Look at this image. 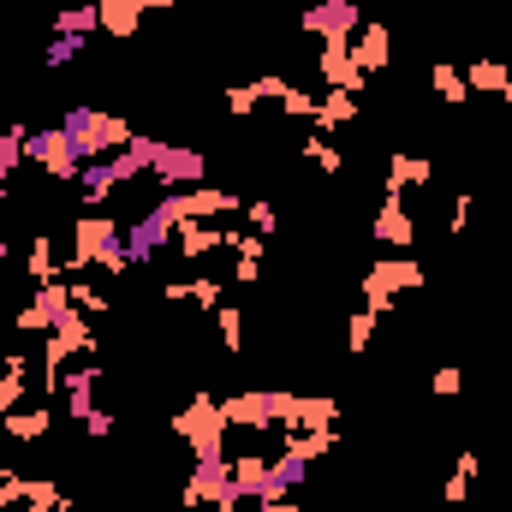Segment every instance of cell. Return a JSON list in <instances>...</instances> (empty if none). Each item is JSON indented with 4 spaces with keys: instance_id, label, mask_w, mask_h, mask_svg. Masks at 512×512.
Listing matches in <instances>:
<instances>
[{
    "instance_id": "obj_25",
    "label": "cell",
    "mask_w": 512,
    "mask_h": 512,
    "mask_svg": "<svg viewBox=\"0 0 512 512\" xmlns=\"http://www.w3.org/2000/svg\"><path fill=\"white\" fill-rule=\"evenodd\" d=\"M233 459V489L245 495V501H262V489H268V453H227Z\"/></svg>"
},
{
    "instance_id": "obj_10",
    "label": "cell",
    "mask_w": 512,
    "mask_h": 512,
    "mask_svg": "<svg viewBox=\"0 0 512 512\" xmlns=\"http://www.w3.org/2000/svg\"><path fill=\"white\" fill-rule=\"evenodd\" d=\"M274 423H280V429H328V423H340V399H322V393H280V387H274Z\"/></svg>"
},
{
    "instance_id": "obj_21",
    "label": "cell",
    "mask_w": 512,
    "mask_h": 512,
    "mask_svg": "<svg viewBox=\"0 0 512 512\" xmlns=\"http://www.w3.org/2000/svg\"><path fill=\"white\" fill-rule=\"evenodd\" d=\"M30 399V352H6L0 358V417L18 411Z\"/></svg>"
},
{
    "instance_id": "obj_30",
    "label": "cell",
    "mask_w": 512,
    "mask_h": 512,
    "mask_svg": "<svg viewBox=\"0 0 512 512\" xmlns=\"http://www.w3.org/2000/svg\"><path fill=\"white\" fill-rule=\"evenodd\" d=\"M429 90H435V96H441L447 108H465V102H471L465 66H447V60H441V66H429Z\"/></svg>"
},
{
    "instance_id": "obj_16",
    "label": "cell",
    "mask_w": 512,
    "mask_h": 512,
    "mask_svg": "<svg viewBox=\"0 0 512 512\" xmlns=\"http://www.w3.org/2000/svg\"><path fill=\"white\" fill-rule=\"evenodd\" d=\"M173 251L185 262H203L209 251H233V227H221V221H179L173 227Z\"/></svg>"
},
{
    "instance_id": "obj_33",
    "label": "cell",
    "mask_w": 512,
    "mask_h": 512,
    "mask_svg": "<svg viewBox=\"0 0 512 512\" xmlns=\"http://www.w3.org/2000/svg\"><path fill=\"white\" fill-rule=\"evenodd\" d=\"M304 161H310L316 173H328V179H334V173L346 167V155H340V149H334V143H328L322 131H304Z\"/></svg>"
},
{
    "instance_id": "obj_3",
    "label": "cell",
    "mask_w": 512,
    "mask_h": 512,
    "mask_svg": "<svg viewBox=\"0 0 512 512\" xmlns=\"http://www.w3.org/2000/svg\"><path fill=\"white\" fill-rule=\"evenodd\" d=\"M60 131L84 149V161H102V155H114V149H126L137 126H131L126 114H102V108H66L60 114Z\"/></svg>"
},
{
    "instance_id": "obj_36",
    "label": "cell",
    "mask_w": 512,
    "mask_h": 512,
    "mask_svg": "<svg viewBox=\"0 0 512 512\" xmlns=\"http://www.w3.org/2000/svg\"><path fill=\"white\" fill-rule=\"evenodd\" d=\"M84 48H90V36H54V42L42 48V66H72Z\"/></svg>"
},
{
    "instance_id": "obj_9",
    "label": "cell",
    "mask_w": 512,
    "mask_h": 512,
    "mask_svg": "<svg viewBox=\"0 0 512 512\" xmlns=\"http://www.w3.org/2000/svg\"><path fill=\"white\" fill-rule=\"evenodd\" d=\"M72 310H78V304H72V286H66V280H54V286H36V298H30V304H18V310H12V322H18V334H54Z\"/></svg>"
},
{
    "instance_id": "obj_2",
    "label": "cell",
    "mask_w": 512,
    "mask_h": 512,
    "mask_svg": "<svg viewBox=\"0 0 512 512\" xmlns=\"http://www.w3.org/2000/svg\"><path fill=\"white\" fill-rule=\"evenodd\" d=\"M429 286V268L417 262L411 251H399V256H376L370 268H364V310H376V316H387L393 304H399V292H423Z\"/></svg>"
},
{
    "instance_id": "obj_44",
    "label": "cell",
    "mask_w": 512,
    "mask_h": 512,
    "mask_svg": "<svg viewBox=\"0 0 512 512\" xmlns=\"http://www.w3.org/2000/svg\"><path fill=\"white\" fill-rule=\"evenodd\" d=\"M286 90H292V78H280V72H262V78H256V96H262V102H280Z\"/></svg>"
},
{
    "instance_id": "obj_22",
    "label": "cell",
    "mask_w": 512,
    "mask_h": 512,
    "mask_svg": "<svg viewBox=\"0 0 512 512\" xmlns=\"http://www.w3.org/2000/svg\"><path fill=\"white\" fill-rule=\"evenodd\" d=\"M221 292H227V286H221L215 274H197V280H167V286H161V298H167V304L191 298L197 310H221Z\"/></svg>"
},
{
    "instance_id": "obj_34",
    "label": "cell",
    "mask_w": 512,
    "mask_h": 512,
    "mask_svg": "<svg viewBox=\"0 0 512 512\" xmlns=\"http://www.w3.org/2000/svg\"><path fill=\"white\" fill-rule=\"evenodd\" d=\"M215 334H221L227 352H245V310H239V304H221V310H215Z\"/></svg>"
},
{
    "instance_id": "obj_35",
    "label": "cell",
    "mask_w": 512,
    "mask_h": 512,
    "mask_svg": "<svg viewBox=\"0 0 512 512\" xmlns=\"http://www.w3.org/2000/svg\"><path fill=\"white\" fill-rule=\"evenodd\" d=\"M376 322H382V316L358 304V310H352V322H346V346H352V352H370V340H376Z\"/></svg>"
},
{
    "instance_id": "obj_24",
    "label": "cell",
    "mask_w": 512,
    "mask_h": 512,
    "mask_svg": "<svg viewBox=\"0 0 512 512\" xmlns=\"http://www.w3.org/2000/svg\"><path fill=\"white\" fill-rule=\"evenodd\" d=\"M96 12H102V30L108 36H120V42H131L137 30H143V0H96Z\"/></svg>"
},
{
    "instance_id": "obj_6",
    "label": "cell",
    "mask_w": 512,
    "mask_h": 512,
    "mask_svg": "<svg viewBox=\"0 0 512 512\" xmlns=\"http://www.w3.org/2000/svg\"><path fill=\"white\" fill-rule=\"evenodd\" d=\"M149 173V161L137 155V149H114V155H102V161H84V173H78V191H84V209H102L108 203V191H120L131 179H143Z\"/></svg>"
},
{
    "instance_id": "obj_17",
    "label": "cell",
    "mask_w": 512,
    "mask_h": 512,
    "mask_svg": "<svg viewBox=\"0 0 512 512\" xmlns=\"http://www.w3.org/2000/svg\"><path fill=\"white\" fill-rule=\"evenodd\" d=\"M96 387H102V370H96V364L60 370V393H66V417H72V423H84V417L96 411ZM60 393H54V399H60Z\"/></svg>"
},
{
    "instance_id": "obj_29",
    "label": "cell",
    "mask_w": 512,
    "mask_h": 512,
    "mask_svg": "<svg viewBox=\"0 0 512 512\" xmlns=\"http://www.w3.org/2000/svg\"><path fill=\"white\" fill-rule=\"evenodd\" d=\"M96 30H102L96 0H78V6H60L54 12V36H96Z\"/></svg>"
},
{
    "instance_id": "obj_15",
    "label": "cell",
    "mask_w": 512,
    "mask_h": 512,
    "mask_svg": "<svg viewBox=\"0 0 512 512\" xmlns=\"http://www.w3.org/2000/svg\"><path fill=\"white\" fill-rule=\"evenodd\" d=\"M376 245H382V251H411V245H417V221H411V209H405L399 191H382V209H376Z\"/></svg>"
},
{
    "instance_id": "obj_27",
    "label": "cell",
    "mask_w": 512,
    "mask_h": 512,
    "mask_svg": "<svg viewBox=\"0 0 512 512\" xmlns=\"http://www.w3.org/2000/svg\"><path fill=\"white\" fill-rule=\"evenodd\" d=\"M24 274H30V286H54V280H60V251H54L48 233L30 239V251H24Z\"/></svg>"
},
{
    "instance_id": "obj_8",
    "label": "cell",
    "mask_w": 512,
    "mask_h": 512,
    "mask_svg": "<svg viewBox=\"0 0 512 512\" xmlns=\"http://www.w3.org/2000/svg\"><path fill=\"white\" fill-rule=\"evenodd\" d=\"M161 209H167L173 227H179V221H221V215H233V209H245V203H239L233 191H221V185H191V191H167Z\"/></svg>"
},
{
    "instance_id": "obj_32",
    "label": "cell",
    "mask_w": 512,
    "mask_h": 512,
    "mask_svg": "<svg viewBox=\"0 0 512 512\" xmlns=\"http://www.w3.org/2000/svg\"><path fill=\"white\" fill-rule=\"evenodd\" d=\"M24 143H30V126H24V120H6V126H0V173H6V179H12L18 161H24Z\"/></svg>"
},
{
    "instance_id": "obj_49",
    "label": "cell",
    "mask_w": 512,
    "mask_h": 512,
    "mask_svg": "<svg viewBox=\"0 0 512 512\" xmlns=\"http://www.w3.org/2000/svg\"><path fill=\"white\" fill-rule=\"evenodd\" d=\"M0 126H6V90H0Z\"/></svg>"
},
{
    "instance_id": "obj_13",
    "label": "cell",
    "mask_w": 512,
    "mask_h": 512,
    "mask_svg": "<svg viewBox=\"0 0 512 512\" xmlns=\"http://www.w3.org/2000/svg\"><path fill=\"white\" fill-rule=\"evenodd\" d=\"M316 72H322V84H328V90H346V96H364V84H370V72L352 60V42H322Z\"/></svg>"
},
{
    "instance_id": "obj_41",
    "label": "cell",
    "mask_w": 512,
    "mask_h": 512,
    "mask_svg": "<svg viewBox=\"0 0 512 512\" xmlns=\"http://www.w3.org/2000/svg\"><path fill=\"white\" fill-rule=\"evenodd\" d=\"M471 209H477V197H471V191H459V197H453V215H447V233H453V239L471 227Z\"/></svg>"
},
{
    "instance_id": "obj_48",
    "label": "cell",
    "mask_w": 512,
    "mask_h": 512,
    "mask_svg": "<svg viewBox=\"0 0 512 512\" xmlns=\"http://www.w3.org/2000/svg\"><path fill=\"white\" fill-rule=\"evenodd\" d=\"M6 477H12V465H6V459H0V483H6Z\"/></svg>"
},
{
    "instance_id": "obj_47",
    "label": "cell",
    "mask_w": 512,
    "mask_h": 512,
    "mask_svg": "<svg viewBox=\"0 0 512 512\" xmlns=\"http://www.w3.org/2000/svg\"><path fill=\"white\" fill-rule=\"evenodd\" d=\"M143 6H149V12H173L179 0H143Z\"/></svg>"
},
{
    "instance_id": "obj_31",
    "label": "cell",
    "mask_w": 512,
    "mask_h": 512,
    "mask_svg": "<svg viewBox=\"0 0 512 512\" xmlns=\"http://www.w3.org/2000/svg\"><path fill=\"white\" fill-rule=\"evenodd\" d=\"M477 471H483V459L465 447L459 459H453V477H447V507H459V501H471V483H477Z\"/></svg>"
},
{
    "instance_id": "obj_40",
    "label": "cell",
    "mask_w": 512,
    "mask_h": 512,
    "mask_svg": "<svg viewBox=\"0 0 512 512\" xmlns=\"http://www.w3.org/2000/svg\"><path fill=\"white\" fill-rule=\"evenodd\" d=\"M245 221H251V233H262V239H268V233L280 227V215H274V203H245Z\"/></svg>"
},
{
    "instance_id": "obj_37",
    "label": "cell",
    "mask_w": 512,
    "mask_h": 512,
    "mask_svg": "<svg viewBox=\"0 0 512 512\" xmlns=\"http://www.w3.org/2000/svg\"><path fill=\"white\" fill-rule=\"evenodd\" d=\"M66 286H72V304H78L84 316H108V310H114V304H108V298H102L90 280H66Z\"/></svg>"
},
{
    "instance_id": "obj_23",
    "label": "cell",
    "mask_w": 512,
    "mask_h": 512,
    "mask_svg": "<svg viewBox=\"0 0 512 512\" xmlns=\"http://www.w3.org/2000/svg\"><path fill=\"white\" fill-rule=\"evenodd\" d=\"M358 120V96H346V90H328V96H316V120H310V131H346Z\"/></svg>"
},
{
    "instance_id": "obj_39",
    "label": "cell",
    "mask_w": 512,
    "mask_h": 512,
    "mask_svg": "<svg viewBox=\"0 0 512 512\" xmlns=\"http://www.w3.org/2000/svg\"><path fill=\"white\" fill-rule=\"evenodd\" d=\"M429 393H435V399H453V393H465V370H459V364H441V370L429 376Z\"/></svg>"
},
{
    "instance_id": "obj_50",
    "label": "cell",
    "mask_w": 512,
    "mask_h": 512,
    "mask_svg": "<svg viewBox=\"0 0 512 512\" xmlns=\"http://www.w3.org/2000/svg\"><path fill=\"white\" fill-rule=\"evenodd\" d=\"M6 256H12V245H6V239H0V262H6Z\"/></svg>"
},
{
    "instance_id": "obj_45",
    "label": "cell",
    "mask_w": 512,
    "mask_h": 512,
    "mask_svg": "<svg viewBox=\"0 0 512 512\" xmlns=\"http://www.w3.org/2000/svg\"><path fill=\"white\" fill-rule=\"evenodd\" d=\"M262 512H304L298 501H262Z\"/></svg>"
},
{
    "instance_id": "obj_1",
    "label": "cell",
    "mask_w": 512,
    "mask_h": 512,
    "mask_svg": "<svg viewBox=\"0 0 512 512\" xmlns=\"http://www.w3.org/2000/svg\"><path fill=\"white\" fill-rule=\"evenodd\" d=\"M131 149L149 161V173L167 185V191H191V185H209V155L191 149V143H167V137H131Z\"/></svg>"
},
{
    "instance_id": "obj_5",
    "label": "cell",
    "mask_w": 512,
    "mask_h": 512,
    "mask_svg": "<svg viewBox=\"0 0 512 512\" xmlns=\"http://www.w3.org/2000/svg\"><path fill=\"white\" fill-rule=\"evenodd\" d=\"M239 489H233V459H197L185 489H179V507H209V512H239Z\"/></svg>"
},
{
    "instance_id": "obj_14",
    "label": "cell",
    "mask_w": 512,
    "mask_h": 512,
    "mask_svg": "<svg viewBox=\"0 0 512 512\" xmlns=\"http://www.w3.org/2000/svg\"><path fill=\"white\" fill-rule=\"evenodd\" d=\"M221 411H227V429H256V435L280 429V423H274V387L233 393V399H221Z\"/></svg>"
},
{
    "instance_id": "obj_43",
    "label": "cell",
    "mask_w": 512,
    "mask_h": 512,
    "mask_svg": "<svg viewBox=\"0 0 512 512\" xmlns=\"http://www.w3.org/2000/svg\"><path fill=\"white\" fill-rule=\"evenodd\" d=\"M78 429H84L90 441H108V435H114V411H102V405H96V411H90V417H84Z\"/></svg>"
},
{
    "instance_id": "obj_11",
    "label": "cell",
    "mask_w": 512,
    "mask_h": 512,
    "mask_svg": "<svg viewBox=\"0 0 512 512\" xmlns=\"http://www.w3.org/2000/svg\"><path fill=\"white\" fill-rule=\"evenodd\" d=\"M358 24H364L358 0H316V6H304V36H316V42H352Z\"/></svg>"
},
{
    "instance_id": "obj_26",
    "label": "cell",
    "mask_w": 512,
    "mask_h": 512,
    "mask_svg": "<svg viewBox=\"0 0 512 512\" xmlns=\"http://www.w3.org/2000/svg\"><path fill=\"white\" fill-rule=\"evenodd\" d=\"M435 179V161H423V155H393L382 173V191H411V185H429Z\"/></svg>"
},
{
    "instance_id": "obj_28",
    "label": "cell",
    "mask_w": 512,
    "mask_h": 512,
    "mask_svg": "<svg viewBox=\"0 0 512 512\" xmlns=\"http://www.w3.org/2000/svg\"><path fill=\"white\" fill-rule=\"evenodd\" d=\"M280 441H286L292 453H304V459L316 465L322 453H334V447H340V429H334V423H328V429H280Z\"/></svg>"
},
{
    "instance_id": "obj_46",
    "label": "cell",
    "mask_w": 512,
    "mask_h": 512,
    "mask_svg": "<svg viewBox=\"0 0 512 512\" xmlns=\"http://www.w3.org/2000/svg\"><path fill=\"white\" fill-rule=\"evenodd\" d=\"M6 203H12V179L0 173V215H6Z\"/></svg>"
},
{
    "instance_id": "obj_52",
    "label": "cell",
    "mask_w": 512,
    "mask_h": 512,
    "mask_svg": "<svg viewBox=\"0 0 512 512\" xmlns=\"http://www.w3.org/2000/svg\"><path fill=\"white\" fill-rule=\"evenodd\" d=\"M435 512H453V507H447V501H441V507H435Z\"/></svg>"
},
{
    "instance_id": "obj_42",
    "label": "cell",
    "mask_w": 512,
    "mask_h": 512,
    "mask_svg": "<svg viewBox=\"0 0 512 512\" xmlns=\"http://www.w3.org/2000/svg\"><path fill=\"white\" fill-rule=\"evenodd\" d=\"M256 102H262L256 84H233V90H227V114H256Z\"/></svg>"
},
{
    "instance_id": "obj_53",
    "label": "cell",
    "mask_w": 512,
    "mask_h": 512,
    "mask_svg": "<svg viewBox=\"0 0 512 512\" xmlns=\"http://www.w3.org/2000/svg\"><path fill=\"white\" fill-rule=\"evenodd\" d=\"M0 441H6V435H0Z\"/></svg>"
},
{
    "instance_id": "obj_18",
    "label": "cell",
    "mask_w": 512,
    "mask_h": 512,
    "mask_svg": "<svg viewBox=\"0 0 512 512\" xmlns=\"http://www.w3.org/2000/svg\"><path fill=\"white\" fill-rule=\"evenodd\" d=\"M352 60H358L364 72H382L387 60H393V30H387L382 18H364V24H358V36H352Z\"/></svg>"
},
{
    "instance_id": "obj_12",
    "label": "cell",
    "mask_w": 512,
    "mask_h": 512,
    "mask_svg": "<svg viewBox=\"0 0 512 512\" xmlns=\"http://www.w3.org/2000/svg\"><path fill=\"white\" fill-rule=\"evenodd\" d=\"M167 245H173V215H167L161 203H155V209H143V215L126 227V256H131V268L155 262Z\"/></svg>"
},
{
    "instance_id": "obj_19",
    "label": "cell",
    "mask_w": 512,
    "mask_h": 512,
    "mask_svg": "<svg viewBox=\"0 0 512 512\" xmlns=\"http://www.w3.org/2000/svg\"><path fill=\"white\" fill-rule=\"evenodd\" d=\"M48 429H54V405H18V411H6V417H0V435H6V441H18V447L42 441Z\"/></svg>"
},
{
    "instance_id": "obj_54",
    "label": "cell",
    "mask_w": 512,
    "mask_h": 512,
    "mask_svg": "<svg viewBox=\"0 0 512 512\" xmlns=\"http://www.w3.org/2000/svg\"><path fill=\"white\" fill-rule=\"evenodd\" d=\"M0 512H6V507H0Z\"/></svg>"
},
{
    "instance_id": "obj_51",
    "label": "cell",
    "mask_w": 512,
    "mask_h": 512,
    "mask_svg": "<svg viewBox=\"0 0 512 512\" xmlns=\"http://www.w3.org/2000/svg\"><path fill=\"white\" fill-rule=\"evenodd\" d=\"M6 316H12V310H6V304H0V328H6Z\"/></svg>"
},
{
    "instance_id": "obj_4",
    "label": "cell",
    "mask_w": 512,
    "mask_h": 512,
    "mask_svg": "<svg viewBox=\"0 0 512 512\" xmlns=\"http://www.w3.org/2000/svg\"><path fill=\"white\" fill-rule=\"evenodd\" d=\"M173 435L191 447V459H221L227 453V411H221V399L197 393L185 411H173Z\"/></svg>"
},
{
    "instance_id": "obj_7",
    "label": "cell",
    "mask_w": 512,
    "mask_h": 512,
    "mask_svg": "<svg viewBox=\"0 0 512 512\" xmlns=\"http://www.w3.org/2000/svg\"><path fill=\"white\" fill-rule=\"evenodd\" d=\"M24 161H36L48 179H60V185H78V173H84V149L66 137L60 126L48 131H30V143H24Z\"/></svg>"
},
{
    "instance_id": "obj_38",
    "label": "cell",
    "mask_w": 512,
    "mask_h": 512,
    "mask_svg": "<svg viewBox=\"0 0 512 512\" xmlns=\"http://www.w3.org/2000/svg\"><path fill=\"white\" fill-rule=\"evenodd\" d=\"M280 114H292V120H304V126H310V120H316V96H310V90H298V84H292V90H286V96H280Z\"/></svg>"
},
{
    "instance_id": "obj_20",
    "label": "cell",
    "mask_w": 512,
    "mask_h": 512,
    "mask_svg": "<svg viewBox=\"0 0 512 512\" xmlns=\"http://www.w3.org/2000/svg\"><path fill=\"white\" fill-rule=\"evenodd\" d=\"M465 84H471V96H495V102L512 108V66L507 60H471L465 66Z\"/></svg>"
}]
</instances>
